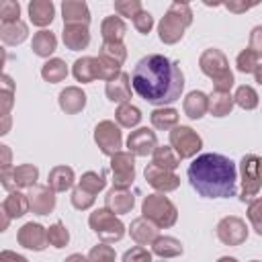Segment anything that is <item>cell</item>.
<instances>
[{
	"mask_svg": "<svg viewBox=\"0 0 262 262\" xmlns=\"http://www.w3.org/2000/svg\"><path fill=\"white\" fill-rule=\"evenodd\" d=\"M113 186L129 188L135 180V156L131 151H119L111 158Z\"/></svg>",
	"mask_w": 262,
	"mask_h": 262,
	"instance_id": "obj_10",
	"label": "cell"
},
{
	"mask_svg": "<svg viewBox=\"0 0 262 262\" xmlns=\"http://www.w3.org/2000/svg\"><path fill=\"white\" fill-rule=\"evenodd\" d=\"M233 100H235V104L242 106L244 111H254V108L258 106V92H256L252 86L242 84V86H237V90H235V94H233Z\"/></svg>",
	"mask_w": 262,
	"mask_h": 262,
	"instance_id": "obj_39",
	"label": "cell"
},
{
	"mask_svg": "<svg viewBox=\"0 0 262 262\" xmlns=\"http://www.w3.org/2000/svg\"><path fill=\"white\" fill-rule=\"evenodd\" d=\"M0 262H29L23 254H16L12 250H2L0 252Z\"/></svg>",
	"mask_w": 262,
	"mask_h": 262,
	"instance_id": "obj_53",
	"label": "cell"
},
{
	"mask_svg": "<svg viewBox=\"0 0 262 262\" xmlns=\"http://www.w3.org/2000/svg\"><path fill=\"white\" fill-rule=\"evenodd\" d=\"M63 262H88V256H82V254H70Z\"/></svg>",
	"mask_w": 262,
	"mask_h": 262,
	"instance_id": "obj_55",
	"label": "cell"
},
{
	"mask_svg": "<svg viewBox=\"0 0 262 262\" xmlns=\"http://www.w3.org/2000/svg\"><path fill=\"white\" fill-rule=\"evenodd\" d=\"M57 102H59V108L66 115H78L86 106V92L82 88H78V86H66L59 92Z\"/></svg>",
	"mask_w": 262,
	"mask_h": 262,
	"instance_id": "obj_19",
	"label": "cell"
},
{
	"mask_svg": "<svg viewBox=\"0 0 262 262\" xmlns=\"http://www.w3.org/2000/svg\"><path fill=\"white\" fill-rule=\"evenodd\" d=\"M123 262H151V252L143 246H133L123 254Z\"/></svg>",
	"mask_w": 262,
	"mask_h": 262,
	"instance_id": "obj_49",
	"label": "cell"
},
{
	"mask_svg": "<svg viewBox=\"0 0 262 262\" xmlns=\"http://www.w3.org/2000/svg\"><path fill=\"white\" fill-rule=\"evenodd\" d=\"M0 151H2V170L4 168H10V149H8V145H0Z\"/></svg>",
	"mask_w": 262,
	"mask_h": 262,
	"instance_id": "obj_54",
	"label": "cell"
},
{
	"mask_svg": "<svg viewBox=\"0 0 262 262\" xmlns=\"http://www.w3.org/2000/svg\"><path fill=\"white\" fill-rule=\"evenodd\" d=\"M190 186L203 199H229L235 196L237 170L235 164L223 154H201L186 170Z\"/></svg>",
	"mask_w": 262,
	"mask_h": 262,
	"instance_id": "obj_2",
	"label": "cell"
},
{
	"mask_svg": "<svg viewBox=\"0 0 262 262\" xmlns=\"http://www.w3.org/2000/svg\"><path fill=\"white\" fill-rule=\"evenodd\" d=\"M141 117H143L141 111H139L135 104H131V102L119 104V106H117V113H115L117 123H119L121 127H125V129H133V127H137L139 121H141Z\"/></svg>",
	"mask_w": 262,
	"mask_h": 262,
	"instance_id": "obj_35",
	"label": "cell"
},
{
	"mask_svg": "<svg viewBox=\"0 0 262 262\" xmlns=\"http://www.w3.org/2000/svg\"><path fill=\"white\" fill-rule=\"evenodd\" d=\"M78 186H80L82 190H86V192H90V194L96 196V194L106 186V178H104V174H98V172L88 170V172H84L82 178L78 180Z\"/></svg>",
	"mask_w": 262,
	"mask_h": 262,
	"instance_id": "obj_38",
	"label": "cell"
},
{
	"mask_svg": "<svg viewBox=\"0 0 262 262\" xmlns=\"http://www.w3.org/2000/svg\"><path fill=\"white\" fill-rule=\"evenodd\" d=\"M141 10H143V6H141L139 0H115V12L119 16H125V18L133 20Z\"/></svg>",
	"mask_w": 262,
	"mask_h": 262,
	"instance_id": "obj_43",
	"label": "cell"
},
{
	"mask_svg": "<svg viewBox=\"0 0 262 262\" xmlns=\"http://www.w3.org/2000/svg\"><path fill=\"white\" fill-rule=\"evenodd\" d=\"M61 39L70 51H82L90 45V31L86 25H63Z\"/></svg>",
	"mask_w": 262,
	"mask_h": 262,
	"instance_id": "obj_22",
	"label": "cell"
},
{
	"mask_svg": "<svg viewBox=\"0 0 262 262\" xmlns=\"http://www.w3.org/2000/svg\"><path fill=\"white\" fill-rule=\"evenodd\" d=\"M248 8H252V4H246V6H242V4H227V10H233V12H244Z\"/></svg>",
	"mask_w": 262,
	"mask_h": 262,
	"instance_id": "obj_56",
	"label": "cell"
},
{
	"mask_svg": "<svg viewBox=\"0 0 262 262\" xmlns=\"http://www.w3.org/2000/svg\"><path fill=\"white\" fill-rule=\"evenodd\" d=\"M131 86L139 98L154 106L176 102L184 90V74L176 61L160 53L141 57L131 72Z\"/></svg>",
	"mask_w": 262,
	"mask_h": 262,
	"instance_id": "obj_1",
	"label": "cell"
},
{
	"mask_svg": "<svg viewBox=\"0 0 262 262\" xmlns=\"http://www.w3.org/2000/svg\"><path fill=\"white\" fill-rule=\"evenodd\" d=\"M0 180H2V186L8 190V192H14L16 190V186H14V168L10 166V168H4L2 172H0Z\"/></svg>",
	"mask_w": 262,
	"mask_h": 262,
	"instance_id": "obj_52",
	"label": "cell"
},
{
	"mask_svg": "<svg viewBox=\"0 0 262 262\" xmlns=\"http://www.w3.org/2000/svg\"><path fill=\"white\" fill-rule=\"evenodd\" d=\"M66 76H68V66H66V61L59 59V57L47 59V61L43 63V68H41V78H43L45 82H49V84L63 82Z\"/></svg>",
	"mask_w": 262,
	"mask_h": 262,
	"instance_id": "obj_34",
	"label": "cell"
},
{
	"mask_svg": "<svg viewBox=\"0 0 262 262\" xmlns=\"http://www.w3.org/2000/svg\"><path fill=\"white\" fill-rule=\"evenodd\" d=\"M27 37H29V27L20 18L12 23H0V39L4 45H20Z\"/></svg>",
	"mask_w": 262,
	"mask_h": 262,
	"instance_id": "obj_26",
	"label": "cell"
},
{
	"mask_svg": "<svg viewBox=\"0 0 262 262\" xmlns=\"http://www.w3.org/2000/svg\"><path fill=\"white\" fill-rule=\"evenodd\" d=\"M27 211H31L29 207V196L20 190L8 192V196L2 201V213L8 215L10 219H18L23 215H27Z\"/></svg>",
	"mask_w": 262,
	"mask_h": 262,
	"instance_id": "obj_28",
	"label": "cell"
},
{
	"mask_svg": "<svg viewBox=\"0 0 262 262\" xmlns=\"http://www.w3.org/2000/svg\"><path fill=\"white\" fill-rule=\"evenodd\" d=\"M151 162L160 168H166V170H176L180 166V158L178 154L172 149V145H158L156 151L151 154Z\"/></svg>",
	"mask_w": 262,
	"mask_h": 262,
	"instance_id": "obj_36",
	"label": "cell"
},
{
	"mask_svg": "<svg viewBox=\"0 0 262 262\" xmlns=\"http://www.w3.org/2000/svg\"><path fill=\"white\" fill-rule=\"evenodd\" d=\"M72 74L78 82L82 84H90L94 80H98V68H96V57L92 55H84V57H78L72 66Z\"/></svg>",
	"mask_w": 262,
	"mask_h": 262,
	"instance_id": "obj_29",
	"label": "cell"
},
{
	"mask_svg": "<svg viewBox=\"0 0 262 262\" xmlns=\"http://www.w3.org/2000/svg\"><path fill=\"white\" fill-rule=\"evenodd\" d=\"M254 78H256V82L262 86V63H260V66H258V70L254 72Z\"/></svg>",
	"mask_w": 262,
	"mask_h": 262,
	"instance_id": "obj_57",
	"label": "cell"
},
{
	"mask_svg": "<svg viewBox=\"0 0 262 262\" xmlns=\"http://www.w3.org/2000/svg\"><path fill=\"white\" fill-rule=\"evenodd\" d=\"M96 68H98V80H104V82H111L113 78H117L123 72L121 66H117V63H113L100 55L96 57Z\"/></svg>",
	"mask_w": 262,
	"mask_h": 262,
	"instance_id": "obj_45",
	"label": "cell"
},
{
	"mask_svg": "<svg viewBox=\"0 0 262 262\" xmlns=\"http://www.w3.org/2000/svg\"><path fill=\"white\" fill-rule=\"evenodd\" d=\"M151 252L160 258H176L184 252L180 239L172 237V235H160L154 244H151Z\"/></svg>",
	"mask_w": 262,
	"mask_h": 262,
	"instance_id": "obj_33",
	"label": "cell"
},
{
	"mask_svg": "<svg viewBox=\"0 0 262 262\" xmlns=\"http://www.w3.org/2000/svg\"><path fill=\"white\" fill-rule=\"evenodd\" d=\"M31 49H33V53L35 55H39V57H49L55 49H57V37H55V33H51V31H39V33H35L33 35V41H31ZM51 59V57H49Z\"/></svg>",
	"mask_w": 262,
	"mask_h": 262,
	"instance_id": "obj_30",
	"label": "cell"
},
{
	"mask_svg": "<svg viewBox=\"0 0 262 262\" xmlns=\"http://www.w3.org/2000/svg\"><path fill=\"white\" fill-rule=\"evenodd\" d=\"M39 180V170L33 164H20L14 168V186L18 188H33Z\"/></svg>",
	"mask_w": 262,
	"mask_h": 262,
	"instance_id": "obj_37",
	"label": "cell"
},
{
	"mask_svg": "<svg viewBox=\"0 0 262 262\" xmlns=\"http://www.w3.org/2000/svg\"><path fill=\"white\" fill-rule=\"evenodd\" d=\"M215 233H217L219 242L225 244V246H242V244L248 239L246 221H244L242 217H235V215L223 217V219L217 223Z\"/></svg>",
	"mask_w": 262,
	"mask_h": 262,
	"instance_id": "obj_11",
	"label": "cell"
},
{
	"mask_svg": "<svg viewBox=\"0 0 262 262\" xmlns=\"http://www.w3.org/2000/svg\"><path fill=\"white\" fill-rule=\"evenodd\" d=\"M47 239H49V244L53 246V248H66L68 246V242H70V231H68V227L61 223V221H55L53 225H49L47 227Z\"/></svg>",
	"mask_w": 262,
	"mask_h": 262,
	"instance_id": "obj_41",
	"label": "cell"
},
{
	"mask_svg": "<svg viewBox=\"0 0 262 262\" xmlns=\"http://www.w3.org/2000/svg\"><path fill=\"white\" fill-rule=\"evenodd\" d=\"M98 55L108 59V61H113V63H117V66H123L125 59H127V47L123 43H102Z\"/></svg>",
	"mask_w": 262,
	"mask_h": 262,
	"instance_id": "obj_40",
	"label": "cell"
},
{
	"mask_svg": "<svg viewBox=\"0 0 262 262\" xmlns=\"http://www.w3.org/2000/svg\"><path fill=\"white\" fill-rule=\"evenodd\" d=\"M29 18L35 27H47L55 18V6L51 0H31L29 2Z\"/></svg>",
	"mask_w": 262,
	"mask_h": 262,
	"instance_id": "obj_24",
	"label": "cell"
},
{
	"mask_svg": "<svg viewBox=\"0 0 262 262\" xmlns=\"http://www.w3.org/2000/svg\"><path fill=\"white\" fill-rule=\"evenodd\" d=\"M141 217L149 219L154 225H158L160 229H168L176 223L178 219V209L176 205L164 196L162 192H154V194H147L141 203Z\"/></svg>",
	"mask_w": 262,
	"mask_h": 262,
	"instance_id": "obj_5",
	"label": "cell"
},
{
	"mask_svg": "<svg viewBox=\"0 0 262 262\" xmlns=\"http://www.w3.org/2000/svg\"><path fill=\"white\" fill-rule=\"evenodd\" d=\"M235 100H233V94L229 92H221V90H213L209 94V113L213 117H227L233 108Z\"/></svg>",
	"mask_w": 262,
	"mask_h": 262,
	"instance_id": "obj_32",
	"label": "cell"
},
{
	"mask_svg": "<svg viewBox=\"0 0 262 262\" xmlns=\"http://www.w3.org/2000/svg\"><path fill=\"white\" fill-rule=\"evenodd\" d=\"M260 158L256 154H246L239 160V174H242V201H252L260 186H262V178H260Z\"/></svg>",
	"mask_w": 262,
	"mask_h": 262,
	"instance_id": "obj_8",
	"label": "cell"
},
{
	"mask_svg": "<svg viewBox=\"0 0 262 262\" xmlns=\"http://www.w3.org/2000/svg\"><path fill=\"white\" fill-rule=\"evenodd\" d=\"M192 25V10L186 2H172L162 20L158 23V37L166 45H174L184 37V31Z\"/></svg>",
	"mask_w": 262,
	"mask_h": 262,
	"instance_id": "obj_3",
	"label": "cell"
},
{
	"mask_svg": "<svg viewBox=\"0 0 262 262\" xmlns=\"http://www.w3.org/2000/svg\"><path fill=\"white\" fill-rule=\"evenodd\" d=\"M182 108H184V115L188 119L199 121L209 113V96L205 92H201V90H192V92H188L184 96Z\"/></svg>",
	"mask_w": 262,
	"mask_h": 262,
	"instance_id": "obj_23",
	"label": "cell"
},
{
	"mask_svg": "<svg viewBox=\"0 0 262 262\" xmlns=\"http://www.w3.org/2000/svg\"><path fill=\"white\" fill-rule=\"evenodd\" d=\"M127 33V25L121 16H106L100 23V35L102 43H123V37Z\"/></svg>",
	"mask_w": 262,
	"mask_h": 262,
	"instance_id": "obj_25",
	"label": "cell"
},
{
	"mask_svg": "<svg viewBox=\"0 0 262 262\" xmlns=\"http://www.w3.org/2000/svg\"><path fill=\"white\" fill-rule=\"evenodd\" d=\"M133 27L137 29V33L147 35V33L151 31V27H154V16H151L147 10H141V12L133 18Z\"/></svg>",
	"mask_w": 262,
	"mask_h": 262,
	"instance_id": "obj_50",
	"label": "cell"
},
{
	"mask_svg": "<svg viewBox=\"0 0 262 262\" xmlns=\"http://www.w3.org/2000/svg\"><path fill=\"white\" fill-rule=\"evenodd\" d=\"M74 170L70 166H53L47 176V184L53 192H66L74 186Z\"/></svg>",
	"mask_w": 262,
	"mask_h": 262,
	"instance_id": "obj_27",
	"label": "cell"
},
{
	"mask_svg": "<svg viewBox=\"0 0 262 262\" xmlns=\"http://www.w3.org/2000/svg\"><path fill=\"white\" fill-rule=\"evenodd\" d=\"M63 25H90V8L84 0H63L61 2Z\"/></svg>",
	"mask_w": 262,
	"mask_h": 262,
	"instance_id": "obj_18",
	"label": "cell"
},
{
	"mask_svg": "<svg viewBox=\"0 0 262 262\" xmlns=\"http://www.w3.org/2000/svg\"><path fill=\"white\" fill-rule=\"evenodd\" d=\"M14 102V82L8 74H2V88H0V115H2V129L0 135H6L10 129V108Z\"/></svg>",
	"mask_w": 262,
	"mask_h": 262,
	"instance_id": "obj_21",
	"label": "cell"
},
{
	"mask_svg": "<svg viewBox=\"0 0 262 262\" xmlns=\"http://www.w3.org/2000/svg\"><path fill=\"white\" fill-rule=\"evenodd\" d=\"M20 16V4L14 2V0H4L0 4V20L2 23H12V20H18Z\"/></svg>",
	"mask_w": 262,
	"mask_h": 262,
	"instance_id": "obj_48",
	"label": "cell"
},
{
	"mask_svg": "<svg viewBox=\"0 0 262 262\" xmlns=\"http://www.w3.org/2000/svg\"><path fill=\"white\" fill-rule=\"evenodd\" d=\"M156 147H158V137L147 127H139V129L131 131L127 137V151H131L133 156L147 158L156 151Z\"/></svg>",
	"mask_w": 262,
	"mask_h": 262,
	"instance_id": "obj_14",
	"label": "cell"
},
{
	"mask_svg": "<svg viewBox=\"0 0 262 262\" xmlns=\"http://www.w3.org/2000/svg\"><path fill=\"white\" fill-rule=\"evenodd\" d=\"M94 143L108 158H113L115 154H119L121 147H123V135H121L119 125H115V121H108V119L100 121L94 127Z\"/></svg>",
	"mask_w": 262,
	"mask_h": 262,
	"instance_id": "obj_9",
	"label": "cell"
},
{
	"mask_svg": "<svg viewBox=\"0 0 262 262\" xmlns=\"http://www.w3.org/2000/svg\"><path fill=\"white\" fill-rule=\"evenodd\" d=\"M88 225L98 235V239H102L104 244H115V242L123 239V235H125V223L106 207L92 211L88 217Z\"/></svg>",
	"mask_w": 262,
	"mask_h": 262,
	"instance_id": "obj_6",
	"label": "cell"
},
{
	"mask_svg": "<svg viewBox=\"0 0 262 262\" xmlns=\"http://www.w3.org/2000/svg\"><path fill=\"white\" fill-rule=\"evenodd\" d=\"M131 76L127 72H121L117 78H113L111 82H106L104 86V94L111 102H119V104H125L129 102L131 98Z\"/></svg>",
	"mask_w": 262,
	"mask_h": 262,
	"instance_id": "obj_20",
	"label": "cell"
},
{
	"mask_svg": "<svg viewBox=\"0 0 262 262\" xmlns=\"http://www.w3.org/2000/svg\"><path fill=\"white\" fill-rule=\"evenodd\" d=\"M199 68L207 78L213 80L215 90H221V92L231 90L235 80H233V72L229 70V59L221 49H215V47L205 49L199 57Z\"/></svg>",
	"mask_w": 262,
	"mask_h": 262,
	"instance_id": "obj_4",
	"label": "cell"
},
{
	"mask_svg": "<svg viewBox=\"0 0 262 262\" xmlns=\"http://www.w3.org/2000/svg\"><path fill=\"white\" fill-rule=\"evenodd\" d=\"M135 205V196L129 188H119V186H113L106 196H104V207L108 211H113L115 215H125V213H131Z\"/></svg>",
	"mask_w": 262,
	"mask_h": 262,
	"instance_id": "obj_16",
	"label": "cell"
},
{
	"mask_svg": "<svg viewBox=\"0 0 262 262\" xmlns=\"http://www.w3.org/2000/svg\"><path fill=\"white\" fill-rule=\"evenodd\" d=\"M88 262H115V250L102 242L88 252Z\"/></svg>",
	"mask_w": 262,
	"mask_h": 262,
	"instance_id": "obj_47",
	"label": "cell"
},
{
	"mask_svg": "<svg viewBox=\"0 0 262 262\" xmlns=\"http://www.w3.org/2000/svg\"><path fill=\"white\" fill-rule=\"evenodd\" d=\"M217 262H239L237 258H233V256H221Z\"/></svg>",
	"mask_w": 262,
	"mask_h": 262,
	"instance_id": "obj_58",
	"label": "cell"
},
{
	"mask_svg": "<svg viewBox=\"0 0 262 262\" xmlns=\"http://www.w3.org/2000/svg\"><path fill=\"white\" fill-rule=\"evenodd\" d=\"M16 242L18 246H23L25 250H33V252H43L49 246L47 239V227H43L41 223H25L18 231H16Z\"/></svg>",
	"mask_w": 262,
	"mask_h": 262,
	"instance_id": "obj_13",
	"label": "cell"
},
{
	"mask_svg": "<svg viewBox=\"0 0 262 262\" xmlns=\"http://www.w3.org/2000/svg\"><path fill=\"white\" fill-rule=\"evenodd\" d=\"M129 235L137 246H151L160 237V227L145 217H137L129 225Z\"/></svg>",
	"mask_w": 262,
	"mask_h": 262,
	"instance_id": "obj_17",
	"label": "cell"
},
{
	"mask_svg": "<svg viewBox=\"0 0 262 262\" xmlns=\"http://www.w3.org/2000/svg\"><path fill=\"white\" fill-rule=\"evenodd\" d=\"M258 57H262V25L254 27L250 31V45H248Z\"/></svg>",
	"mask_w": 262,
	"mask_h": 262,
	"instance_id": "obj_51",
	"label": "cell"
},
{
	"mask_svg": "<svg viewBox=\"0 0 262 262\" xmlns=\"http://www.w3.org/2000/svg\"><path fill=\"white\" fill-rule=\"evenodd\" d=\"M252 262H260V260H252Z\"/></svg>",
	"mask_w": 262,
	"mask_h": 262,
	"instance_id": "obj_60",
	"label": "cell"
},
{
	"mask_svg": "<svg viewBox=\"0 0 262 262\" xmlns=\"http://www.w3.org/2000/svg\"><path fill=\"white\" fill-rule=\"evenodd\" d=\"M170 145L178 154L180 160H186V158H194L201 151L203 139H201V135L192 127H188V125H176L170 131Z\"/></svg>",
	"mask_w": 262,
	"mask_h": 262,
	"instance_id": "obj_7",
	"label": "cell"
},
{
	"mask_svg": "<svg viewBox=\"0 0 262 262\" xmlns=\"http://www.w3.org/2000/svg\"><path fill=\"white\" fill-rule=\"evenodd\" d=\"M235 66H237V72H242V74H254L258 70V66H260V57L248 47V49L237 53Z\"/></svg>",
	"mask_w": 262,
	"mask_h": 262,
	"instance_id": "obj_42",
	"label": "cell"
},
{
	"mask_svg": "<svg viewBox=\"0 0 262 262\" xmlns=\"http://www.w3.org/2000/svg\"><path fill=\"white\" fill-rule=\"evenodd\" d=\"M258 168H260V178H262V158H260V164H258Z\"/></svg>",
	"mask_w": 262,
	"mask_h": 262,
	"instance_id": "obj_59",
	"label": "cell"
},
{
	"mask_svg": "<svg viewBox=\"0 0 262 262\" xmlns=\"http://www.w3.org/2000/svg\"><path fill=\"white\" fill-rule=\"evenodd\" d=\"M70 201H72V207H74V209H78V211H86V209H90V207L94 205L96 196L90 194V192H86V190H82V188L76 184V188L72 190Z\"/></svg>",
	"mask_w": 262,
	"mask_h": 262,
	"instance_id": "obj_46",
	"label": "cell"
},
{
	"mask_svg": "<svg viewBox=\"0 0 262 262\" xmlns=\"http://www.w3.org/2000/svg\"><path fill=\"white\" fill-rule=\"evenodd\" d=\"M29 207L35 215H49L55 209V192L49 184H35L29 188Z\"/></svg>",
	"mask_w": 262,
	"mask_h": 262,
	"instance_id": "obj_15",
	"label": "cell"
},
{
	"mask_svg": "<svg viewBox=\"0 0 262 262\" xmlns=\"http://www.w3.org/2000/svg\"><path fill=\"white\" fill-rule=\"evenodd\" d=\"M248 219L252 223V229L262 237V196L250 201V205H248Z\"/></svg>",
	"mask_w": 262,
	"mask_h": 262,
	"instance_id": "obj_44",
	"label": "cell"
},
{
	"mask_svg": "<svg viewBox=\"0 0 262 262\" xmlns=\"http://www.w3.org/2000/svg\"><path fill=\"white\" fill-rule=\"evenodd\" d=\"M143 176H145L147 184H149L154 190L162 192V194H164V192H172V190H176V188L180 186V178H178L176 172L166 170V168H160V166H156L154 162L145 166Z\"/></svg>",
	"mask_w": 262,
	"mask_h": 262,
	"instance_id": "obj_12",
	"label": "cell"
},
{
	"mask_svg": "<svg viewBox=\"0 0 262 262\" xmlns=\"http://www.w3.org/2000/svg\"><path fill=\"white\" fill-rule=\"evenodd\" d=\"M149 121L160 131H172L178 125V111L172 106H158L149 113Z\"/></svg>",
	"mask_w": 262,
	"mask_h": 262,
	"instance_id": "obj_31",
	"label": "cell"
}]
</instances>
